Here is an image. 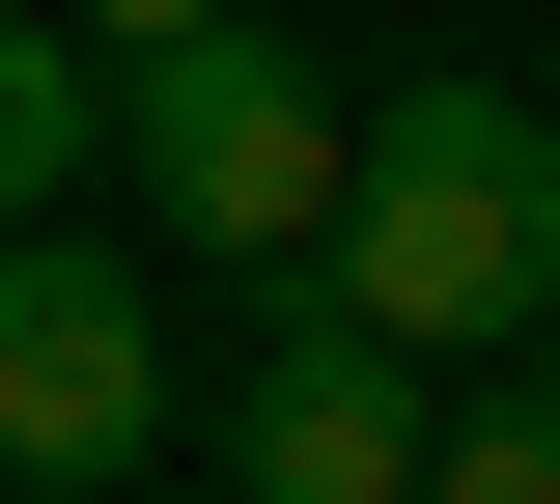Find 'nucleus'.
I'll list each match as a JSON object with an SVG mask.
<instances>
[{"instance_id": "nucleus-6", "label": "nucleus", "mask_w": 560, "mask_h": 504, "mask_svg": "<svg viewBox=\"0 0 560 504\" xmlns=\"http://www.w3.org/2000/svg\"><path fill=\"white\" fill-rule=\"evenodd\" d=\"M420 504H560V364H477V392H420Z\"/></svg>"}, {"instance_id": "nucleus-1", "label": "nucleus", "mask_w": 560, "mask_h": 504, "mask_svg": "<svg viewBox=\"0 0 560 504\" xmlns=\"http://www.w3.org/2000/svg\"><path fill=\"white\" fill-rule=\"evenodd\" d=\"M280 281L337 308V337H393V364H533L560 337V113L533 84H393V113H337V224H308Z\"/></svg>"}, {"instance_id": "nucleus-4", "label": "nucleus", "mask_w": 560, "mask_h": 504, "mask_svg": "<svg viewBox=\"0 0 560 504\" xmlns=\"http://www.w3.org/2000/svg\"><path fill=\"white\" fill-rule=\"evenodd\" d=\"M420 392H448V364L337 337V308L280 281V337L224 364V477H253V504H420Z\"/></svg>"}, {"instance_id": "nucleus-2", "label": "nucleus", "mask_w": 560, "mask_h": 504, "mask_svg": "<svg viewBox=\"0 0 560 504\" xmlns=\"http://www.w3.org/2000/svg\"><path fill=\"white\" fill-rule=\"evenodd\" d=\"M84 141H113L140 197H168V253H253V281L308 253V224H337V84L280 57L253 0H197V28H140Z\"/></svg>"}, {"instance_id": "nucleus-7", "label": "nucleus", "mask_w": 560, "mask_h": 504, "mask_svg": "<svg viewBox=\"0 0 560 504\" xmlns=\"http://www.w3.org/2000/svg\"><path fill=\"white\" fill-rule=\"evenodd\" d=\"M57 28H84V57H140V28H197V0H57Z\"/></svg>"}, {"instance_id": "nucleus-3", "label": "nucleus", "mask_w": 560, "mask_h": 504, "mask_svg": "<svg viewBox=\"0 0 560 504\" xmlns=\"http://www.w3.org/2000/svg\"><path fill=\"white\" fill-rule=\"evenodd\" d=\"M168 448V281H140L113 224H0V477L84 504Z\"/></svg>"}, {"instance_id": "nucleus-5", "label": "nucleus", "mask_w": 560, "mask_h": 504, "mask_svg": "<svg viewBox=\"0 0 560 504\" xmlns=\"http://www.w3.org/2000/svg\"><path fill=\"white\" fill-rule=\"evenodd\" d=\"M84 113H113V57H84L57 0H0V224H57V168H84Z\"/></svg>"}]
</instances>
